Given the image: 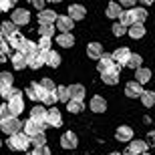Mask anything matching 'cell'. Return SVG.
<instances>
[{
    "label": "cell",
    "instance_id": "83f0119b",
    "mask_svg": "<svg viewBox=\"0 0 155 155\" xmlns=\"http://www.w3.org/2000/svg\"><path fill=\"white\" fill-rule=\"evenodd\" d=\"M119 75H121V71L115 69V71H111V73H105V75H101V79H103L105 85L113 87V85H117V83H119Z\"/></svg>",
    "mask_w": 155,
    "mask_h": 155
},
{
    "label": "cell",
    "instance_id": "b9f144b4",
    "mask_svg": "<svg viewBox=\"0 0 155 155\" xmlns=\"http://www.w3.org/2000/svg\"><path fill=\"white\" fill-rule=\"evenodd\" d=\"M30 145H35V147H45V145H46V135H45V133H40V135L32 137V139H30Z\"/></svg>",
    "mask_w": 155,
    "mask_h": 155
},
{
    "label": "cell",
    "instance_id": "9a60e30c",
    "mask_svg": "<svg viewBox=\"0 0 155 155\" xmlns=\"http://www.w3.org/2000/svg\"><path fill=\"white\" fill-rule=\"evenodd\" d=\"M46 111H48V109H45L42 105H36V107H32V109H30V117H28V119L46 125Z\"/></svg>",
    "mask_w": 155,
    "mask_h": 155
},
{
    "label": "cell",
    "instance_id": "f5cc1de1",
    "mask_svg": "<svg viewBox=\"0 0 155 155\" xmlns=\"http://www.w3.org/2000/svg\"><path fill=\"white\" fill-rule=\"evenodd\" d=\"M4 61H6V57H4V54H0V64L4 63Z\"/></svg>",
    "mask_w": 155,
    "mask_h": 155
},
{
    "label": "cell",
    "instance_id": "60d3db41",
    "mask_svg": "<svg viewBox=\"0 0 155 155\" xmlns=\"http://www.w3.org/2000/svg\"><path fill=\"white\" fill-rule=\"evenodd\" d=\"M57 99H58V101H63L64 105L71 101V99H69V91H67V87H57Z\"/></svg>",
    "mask_w": 155,
    "mask_h": 155
},
{
    "label": "cell",
    "instance_id": "44dd1931",
    "mask_svg": "<svg viewBox=\"0 0 155 155\" xmlns=\"http://www.w3.org/2000/svg\"><path fill=\"white\" fill-rule=\"evenodd\" d=\"M18 32V28L16 26H14V24L10 22V20H4V22L0 24V36H2V38H10V36H14Z\"/></svg>",
    "mask_w": 155,
    "mask_h": 155
},
{
    "label": "cell",
    "instance_id": "74e56055",
    "mask_svg": "<svg viewBox=\"0 0 155 155\" xmlns=\"http://www.w3.org/2000/svg\"><path fill=\"white\" fill-rule=\"evenodd\" d=\"M141 64H143V57L141 54H133L131 52V57H129V61H127V67L129 69H141Z\"/></svg>",
    "mask_w": 155,
    "mask_h": 155
},
{
    "label": "cell",
    "instance_id": "5bb4252c",
    "mask_svg": "<svg viewBox=\"0 0 155 155\" xmlns=\"http://www.w3.org/2000/svg\"><path fill=\"white\" fill-rule=\"evenodd\" d=\"M141 95H143V87L139 85L137 81H129L125 85V97L135 99V97H141Z\"/></svg>",
    "mask_w": 155,
    "mask_h": 155
},
{
    "label": "cell",
    "instance_id": "ab89813d",
    "mask_svg": "<svg viewBox=\"0 0 155 155\" xmlns=\"http://www.w3.org/2000/svg\"><path fill=\"white\" fill-rule=\"evenodd\" d=\"M0 85H6V87H12V85H14V77H12V73L2 71V73H0Z\"/></svg>",
    "mask_w": 155,
    "mask_h": 155
},
{
    "label": "cell",
    "instance_id": "6da1fadb",
    "mask_svg": "<svg viewBox=\"0 0 155 155\" xmlns=\"http://www.w3.org/2000/svg\"><path fill=\"white\" fill-rule=\"evenodd\" d=\"M6 105H8L10 117H18V115L24 111V97H22V91L12 87V93H10V97L6 99Z\"/></svg>",
    "mask_w": 155,
    "mask_h": 155
},
{
    "label": "cell",
    "instance_id": "f546056e",
    "mask_svg": "<svg viewBox=\"0 0 155 155\" xmlns=\"http://www.w3.org/2000/svg\"><path fill=\"white\" fill-rule=\"evenodd\" d=\"M57 45L63 46V48H71V46L75 45V36H73V32H71V35H57Z\"/></svg>",
    "mask_w": 155,
    "mask_h": 155
},
{
    "label": "cell",
    "instance_id": "bcb514c9",
    "mask_svg": "<svg viewBox=\"0 0 155 155\" xmlns=\"http://www.w3.org/2000/svg\"><path fill=\"white\" fill-rule=\"evenodd\" d=\"M6 117H10V111H8V105L4 103H0V119H6Z\"/></svg>",
    "mask_w": 155,
    "mask_h": 155
},
{
    "label": "cell",
    "instance_id": "6f0895ef",
    "mask_svg": "<svg viewBox=\"0 0 155 155\" xmlns=\"http://www.w3.org/2000/svg\"><path fill=\"white\" fill-rule=\"evenodd\" d=\"M0 145H2V143H0Z\"/></svg>",
    "mask_w": 155,
    "mask_h": 155
},
{
    "label": "cell",
    "instance_id": "836d02e7",
    "mask_svg": "<svg viewBox=\"0 0 155 155\" xmlns=\"http://www.w3.org/2000/svg\"><path fill=\"white\" fill-rule=\"evenodd\" d=\"M119 24L121 26H125V28H129V26H133V14H131V10H123L121 12V16H119Z\"/></svg>",
    "mask_w": 155,
    "mask_h": 155
},
{
    "label": "cell",
    "instance_id": "d590c367",
    "mask_svg": "<svg viewBox=\"0 0 155 155\" xmlns=\"http://www.w3.org/2000/svg\"><path fill=\"white\" fill-rule=\"evenodd\" d=\"M38 32L42 38H52L54 36V24H38Z\"/></svg>",
    "mask_w": 155,
    "mask_h": 155
},
{
    "label": "cell",
    "instance_id": "ffe728a7",
    "mask_svg": "<svg viewBox=\"0 0 155 155\" xmlns=\"http://www.w3.org/2000/svg\"><path fill=\"white\" fill-rule=\"evenodd\" d=\"M57 18H58V14L54 10H42V12H38V24H54L57 22Z\"/></svg>",
    "mask_w": 155,
    "mask_h": 155
},
{
    "label": "cell",
    "instance_id": "277c9868",
    "mask_svg": "<svg viewBox=\"0 0 155 155\" xmlns=\"http://www.w3.org/2000/svg\"><path fill=\"white\" fill-rule=\"evenodd\" d=\"M45 127L46 125H42V123H36V121H32V119H26L24 125H22V133L28 139H32V137H36V135H40V133H45Z\"/></svg>",
    "mask_w": 155,
    "mask_h": 155
},
{
    "label": "cell",
    "instance_id": "4dcf8cb0",
    "mask_svg": "<svg viewBox=\"0 0 155 155\" xmlns=\"http://www.w3.org/2000/svg\"><path fill=\"white\" fill-rule=\"evenodd\" d=\"M10 61H12V67L16 71H22V69H26V57L24 54H20V52H14L10 57Z\"/></svg>",
    "mask_w": 155,
    "mask_h": 155
},
{
    "label": "cell",
    "instance_id": "7dc6e473",
    "mask_svg": "<svg viewBox=\"0 0 155 155\" xmlns=\"http://www.w3.org/2000/svg\"><path fill=\"white\" fill-rule=\"evenodd\" d=\"M10 93H12V87L0 85V97H4V99H8V97H10Z\"/></svg>",
    "mask_w": 155,
    "mask_h": 155
},
{
    "label": "cell",
    "instance_id": "db71d44e",
    "mask_svg": "<svg viewBox=\"0 0 155 155\" xmlns=\"http://www.w3.org/2000/svg\"><path fill=\"white\" fill-rule=\"evenodd\" d=\"M109 155H121V153H119V151H111Z\"/></svg>",
    "mask_w": 155,
    "mask_h": 155
},
{
    "label": "cell",
    "instance_id": "1f68e13d",
    "mask_svg": "<svg viewBox=\"0 0 155 155\" xmlns=\"http://www.w3.org/2000/svg\"><path fill=\"white\" fill-rule=\"evenodd\" d=\"M121 12H123V8L119 6V2H109V4H107V16L109 18L115 20V18L121 16Z\"/></svg>",
    "mask_w": 155,
    "mask_h": 155
},
{
    "label": "cell",
    "instance_id": "7402d4cb",
    "mask_svg": "<svg viewBox=\"0 0 155 155\" xmlns=\"http://www.w3.org/2000/svg\"><path fill=\"white\" fill-rule=\"evenodd\" d=\"M24 95L30 99V101H40V95H42V89H40L38 83H30L28 87H26V91H24Z\"/></svg>",
    "mask_w": 155,
    "mask_h": 155
},
{
    "label": "cell",
    "instance_id": "8fae6325",
    "mask_svg": "<svg viewBox=\"0 0 155 155\" xmlns=\"http://www.w3.org/2000/svg\"><path fill=\"white\" fill-rule=\"evenodd\" d=\"M115 139H117V141H121V143H131V141H133V129H131L129 125H121V127H117Z\"/></svg>",
    "mask_w": 155,
    "mask_h": 155
},
{
    "label": "cell",
    "instance_id": "30bf717a",
    "mask_svg": "<svg viewBox=\"0 0 155 155\" xmlns=\"http://www.w3.org/2000/svg\"><path fill=\"white\" fill-rule=\"evenodd\" d=\"M46 125L54 127V129H58V127L63 125V115H61V111L57 107H51V109L46 111Z\"/></svg>",
    "mask_w": 155,
    "mask_h": 155
},
{
    "label": "cell",
    "instance_id": "ac0fdd59",
    "mask_svg": "<svg viewBox=\"0 0 155 155\" xmlns=\"http://www.w3.org/2000/svg\"><path fill=\"white\" fill-rule=\"evenodd\" d=\"M89 107H91L93 113H105V111H107V101H105L101 95H95V97L91 99Z\"/></svg>",
    "mask_w": 155,
    "mask_h": 155
},
{
    "label": "cell",
    "instance_id": "e575fe53",
    "mask_svg": "<svg viewBox=\"0 0 155 155\" xmlns=\"http://www.w3.org/2000/svg\"><path fill=\"white\" fill-rule=\"evenodd\" d=\"M36 46H38V52H40V54H45V52L52 51V38H42V36H40L38 42H36Z\"/></svg>",
    "mask_w": 155,
    "mask_h": 155
},
{
    "label": "cell",
    "instance_id": "52a82bcc",
    "mask_svg": "<svg viewBox=\"0 0 155 155\" xmlns=\"http://www.w3.org/2000/svg\"><path fill=\"white\" fill-rule=\"evenodd\" d=\"M73 26H75V22H73L69 16L58 14L57 22H54V28L58 30V35H71V32H73Z\"/></svg>",
    "mask_w": 155,
    "mask_h": 155
},
{
    "label": "cell",
    "instance_id": "4316f807",
    "mask_svg": "<svg viewBox=\"0 0 155 155\" xmlns=\"http://www.w3.org/2000/svg\"><path fill=\"white\" fill-rule=\"evenodd\" d=\"M26 67H30L32 71H38V69L45 67V61H42V57L36 52V54H32V57H26Z\"/></svg>",
    "mask_w": 155,
    "mask_h": 155
},
{
    "label": "cell",
    "instance_id": "4fadbf2b",
    "mask_svg": "<svg viewBox=\"0 0 155 155\" xmlns=\"http://www.w3.org/2000/svg\"><path fill=\"white\" fill-rule=\"evenodd\" d=\"M103 54H105V51H103V45H101V42H89V45H87V57L89 58L99 61Z\"/></svg>",
    "mask_w": 155,
    "mask_h": 155
},
{
    "label": "cell",
    "instance_id": "d6986e66",
    "mask_svg": "<svg viewBox=\"0 0 155 155\" xmlns=\"http://www.w3.org/2000/svg\"><path fill=\"white\" fill-rule=\"evenodd\" d=\"M127 149L131 151V153H135V155H143V153H147L149 145H147V141H143V139H135V141H131V145H129Z\"/></svg>",
    "mask_w": 155,
    "mask_h": 155
},
{
    "label": "cell",
    "instance_id": "cb8c5ba5",
    "mask_svg": "<svg viewBox=\"0 0 155 155\" xmlns=\"http://www.w3.org/2000/svg\"><path fill=\"white\" fill-rule=\"evenodd\" d=\"M145 32H147V30H145V26H143V24H133V26H129V28H127V35L131 36L133 40L143 38V36H145Z\"/></svg>",
    "mask_w": 155,
    "mask_h": 155
},
{
    "label": "cell",
    "instance_id": "ee69618b",
    "mask_svg": "<svg viewBox=\"0 0 155 155\" xmlns=\"http://www.w3.org/2000/svg\"><path fill=\"white\" fill-rule=\"evenodd\" d=\"M10 52H12V51H10V46H8V40L0 36V54H4V57H8Z\"/></svg>",
    "mask_w": 155,
    "mask_h": 155
},
{
    "label": "cell",
    "instance_id": "f907efd6",
    "mask_svg": "<svg viewBox=\"0 0 155 155\" xmlns=\"http://www.w3.org/2000/svg\"><path fill=\"white\" fill-rule=\"evenodd\" d=\"M149 143L155 147V131H149V135H147V145Z\"/></svg>",
    "mask_w": 155,
    "mask_h": 155
},
{
    "label": "cell",
    "instance_id": "d6a6232c",
    "mask_svg": "<svg viewBox=\"0 0 155 155\" xmlns=\"http://www.w3.org/2000/svg\"><path fill=\"white\" fill-rule=\"evenodd\" d=\"M139 99H141V103H143L147 109H151V107L155 105V91H143V95H141Z\"/></svg>",
    "mask_w": 155,
    "mask_h": 155
},
{
    "label": "cell",
    "instance_id": "f35d334b",
    "mask_svg": "<svg viewBox=\"0 0 155 155\" xmlns=\"http://www.w3.org/2000/svg\"><path fill=\"white\" fill-rule=\"evenodd\" d=\"M83 109H85L83 101H69V103H67V111H69V113H73V115L83 113Z\"/></svg>",
    "mask_w": 155,
    "mask_h": 155
},
{
    "label": "cell",
    "instance_id": "7c38bea8",
    "mask_svg": "<svg viewBox=\"0 0 155 155\" xmlns=\"http://www.w3.org/2000/svg\"><path fill=\"white\" fill-rule=\"evenodd\" d=\"M67 16L73 20V22H77V20H83V18L87 16V8L81 4H71L69 6V12H67Z\"/></svg>",
    "mask_w": 155,
    "mask_h": 155
},
{
    "label": "cell",
    "instance_id": "9c48e42d",
    "mask_svg": "<svg viewBox=\"0 0 155 155\" xmlns=\"http://www.w3.org/2000/svg\"><path fill=\"white\" fill-rule=\"evenodd\" d=\"M77 145H79V137H77V133L64 131L63 135H61V147H63V149H67V151L77 149Z\"/></svg>",
    "mask_w": 155,
    "mask_h": 155
},
{
    "label": "cell",
    "instance_id": "484cf974",
    "mask_svg": "<svg viewBox=\"0 0 155 155\" xmlns=\"http://www.w3.org/2000/svg\"><path fill=\"white\" fill-rule=\"evenodd\" d=\"M20 54H24V57H32V54H36L38 52V46H36V42H32V40H24V45H22V48H20Z\"/></svg>",
    "mask_w": 155,
    "mask_h": 155
},
{
    "label": "cell",
    "instance_id": "7a4b0ae2",
    "mask_svg": "<svg viewBox=\"0 0 155 155\" xmlns=\"http://www.w3.org/2000/svg\"><path fill=\"white\" fill-rule=\"evenodd\" d=\"M8 147H10L12 151H26L30 147V139L26 137L22 131H20V133H14V135H10V137H8Z\"/></svg>",
    "mask_w": 155,
    "mask_h": 155
},
{
    "label": "cell",
    "instance_id": "603a6c76",
    "mask_svg": "<svg viewBox=\"0 0 155 155\" xmlns=\"http://www.w3.org/2000/svg\"><path fill=\"white\" fill-rule=\"evenodd\" d=\"M135 81H137L141 87H143L145 83H149V81H151V69H145V67L137 69V71H135Z\"/></svg>",
    "mask_w": 155,
    "mask_h": 155
},
{
    "label": "cell",
    "instance_id": "3957f363",
    "mask_svg": "<svg viewBox=\"0 0 155 155\" xmlns=\"http://www.w3.org/2000/svg\"><path fill=\"white\" fill-rule=\"evenodd\" d=\"M0 129H2V133H6L10 137L14 133L22 131V123L18 117H6V119H0Z\"/></svg>",
    "mask_w": 155,
    "mask_h": 155
},
{
    "label": "cell",
    "instance_id": "5b68a950",
    "mask_svg": "<svg viewBox=\"0 0 155 155\" xmlns=\"http://www.w3.org/2000/svg\"><path fill=\"white\" fill-rule=\"evenodd\" d=\"M10 22L14 24V26H26V24L30 22V12L26 10V8H14L12 10V16H10Z\"/></svg>",
    "mask_w": 155,
    "mask_h": 155
},
{
    "label": "cell",
    "instance_id": "8d00e7d4",
    "mask_svg": "<svg viewBox=\"0 0 155 155\" xmlns=\"http://www.w3.org/2000/svg\"><path fill=\"white\" fill-rule=\"evenodd\" d=\"M38 85H40V89H42V93H54V91H57V85H54V81L48 79V77H45V79L40 81Z\"/></svg>",
    "mask_w": 155,
    "mask_h": 155
},
{
    "label": "cell",
    "instance_id": "8992f818",
    "mask_svg": "<svg viewBox=\"0 0 155 155\" xmlns=\"http://www.w3.org/2000/svg\"><path fill=\"white\" fill-rule=\"evenodd\" d=\"M129 57H131V51L127 48V46H119L113 54H111V58H113V63L119 67V69H123V67H127V61H129Z\"/></svg>",
    "mask_w": 155,
    "mask_h": 155
},
{
    "label": "cell",
    "instance_id": "11a10c76",
    "mask_svg": "<svg viewBox=\"0 0 155 155\" xmlns=\"http://www.w3.org/2000/svg\"><path fill=\"white\" fill-rule=\"evenodd\" d=\"M24 155H32V153H24Z\"/></svg>",
    "mask_w": 155,
    "mask_h": 155
},
{
    "label": "cell",
    "instance_id": "c3c4849f",
    "mask_svg": "<svg viewBox=\"0 0 155 155\" xmlns=\"http://www.w3.org/2000/svg\"><path fill=\"white\" fill-rule=\"evenodd\" d=\"M32 155H51V149L48 147H35V151H32Z\"/></svg>",
    "mask_w": 155,
    "mask_h": 155
},
{
    "label": "cell",
    "instance_id": "e0dca14e",
    "mask_svg": "<svg viewBox=\"0 0 155 155\" xmlns=\"http://www.w3.org/2000/svg\"><path fill=\"white\" fill-rule=\"evenodd\" d=\"M67 91H69V99L71 101H83V97H85V87L79 85V83L67 87Z\"/></svg>",
    "mask_w": 155,
    "mask_h": 155
},
{
    "label": "cell",
    "instance_id": "9f6ffc18",
    "mask_svg": "<svg viewBox=\"0 0 155 155\" xmlns=\"http://www.w3.org/2000/svg\"><path fill=\"white\" fill-rule=\"evenodd\" d=\"M143 155H149V153H143Z\"/></svg>",
    "mask_w": 155,
    "mask_h": 155
},
{
    "label": "cell",
    "instance_id": "681fc988",
    "mask_svg": "<svg viewBox=\"0 0 155 155\" xmlns=\"http://www.w3.org/2000/svg\"><path fill=\"white\" fill-rule=\"evenodd\" d=\"M32 6H35L38 12H42L45 10V0H32Z\"/></svg>",
    "mask_w": 155,
    "mask_h": 155
},
{
    "label": "cell",
    "instance_id": "f6af8a7d",
    "mask_svg": "<svg viewBox=\"0 0 155 155\" xmlns=\"http://www.w3.org/2000/svg\"><path fill=\"white\" fill-rule=\"evenodd\" d=\"M113 35H115V36H123V35H127V28H125V26H121L119 22H115V24H113Z\"/></svg>",
    "mask_w": 155,
    "mask_h": 155
},
{
    "label": "cell",
    "instance_id": "ba28073f",
    "mask_svg": "<svg viewBox=\"0 0 155 155\" xmlns=\"http://www.w3.org/2000/svg\"><path fill=\"white\" fill-rule=\"evenodd\" d=\"M97 71L99 73H101V75H105V73H111V71H115V69H119V67H117L115 63H113V58H111V54H107V52H105L103 57L99 58L97 61ZM121 71V69H119Z\"/></svg>",
    "mask_w": 155,
    "mask_h": 155
},
{
    "label": "cell",
    "instance_id": "d4e9b609",
    "mask_svg": "<svg viewBox=\"0 0 155 155\" xmlns=\"http://www.w3.org/2000/svg\"><path fill=\"white\" fill-rule=\"evenodd\" d=\"M24 36H22V32H16V35L14 36H10V38H8V46H10V51H20V48H22V45H24Z\"/></svg>",
    "mask_w": 155,
    "mask_h": 155
},
{
    "label": "cell",
    "instance_id": "7bdbcfd3",
    "mask_svg": "<svg viewBox=\"0 0 155 155\" xmlns=\"http://www.w3.org/2000/svg\"><path fill=\"white\" fill-rule=\"evenodd\" d=\"M14 10V0H0V12Z\"/></svg>",
    "mask_w": 155,
    "mask_h": 155
},
{
    "label": "cell",
    "instance_id": "816d5d0a",
    "mask_svg": "<svg viewBox=\"0 0 155 155\" xmlns=\"http://www.w3.org/2000/svg\"><path fill=\"white\" fill-rule=\"evenodd\" d=\"M121 155H135V153H131V151H129V149H125V151H123V153H121Z\"/></svg>",
    "mask_w": 155,
    "mask_h": 155
},
{
    "label": "cell",
    "instance_id": "2e32d148",
    "mask_svg": "<svg viewBox=\"0 0 155 155\" xmlns=\"http://www.w3.org/2000/svg\"><path fill=\"white\" fill-rule=\"evenodd\" d=\"M40 54V52H38ZM42 57V61H45V64H48L51 69H57L58 64H61V54H58L57 51H48V52H45V54H40Z\"/></svg>",
    "mask_w": 155,
    "mask_h": 155
},
{
    "label": "cell",
    "instance_id": "f1b7e54d",
    "mask_svg": "<svg viewBox=\"0 0 155 155\" xmlns=\"http://www.w3.org/2000/svg\"><path fill=\"white\" fill-rule=\"evenodd\" d=\"M131 14H133V22H135V24H143L145 20H147V10H145L143 6H137V8H133Z\"/></svg>",
    "mask_w": 155,
    "mask_h": 155
}]
</instances>
